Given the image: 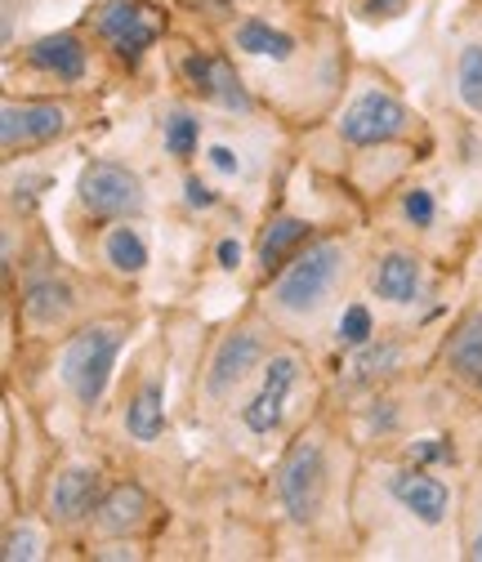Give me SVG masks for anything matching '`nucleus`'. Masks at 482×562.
Listing matches in <instances>:
<instances>
[{
	"label": "nucleus",
	"mask_w": 482,
	"mask_h": 562,
	"mask_svg": "<svg viewBox=\"0 0 482 562\" xmlns=\"http://www.w3.org/2000/svg\"><path fill=\"white\" fill-rule=\"evenodd\" d=\"M344 277H349V246H344V237H317L287 268L272 272L268 304L287 322H313L330 304Z\"/></svg>",
	"instance_id": "nucleus-1"
},
{
	"label": "nucleus",
	"mask_w": 482,
	"mask_h": 562,
	"mask_svg": "<svg viewBox=\"0 0 482 562\" xmlns=\"http://www.w3.org/2000/svg\"><path fill=\"white\" fill-rule=\"evenodd\" d=\"M125 344V322H90L77 335H67L63 353H58V380L72 393L77 406H99V397L108 393L116 353Z\"/></svg>",
	"instance_id": "nucleus-2"
},
{
	"label": "nucleus",
	"mask_w": 482,
	"mask_h": 562,
	"mask_svg": "<svg viewBox=\"0 0 482 562\" xmlns=\"http://www.w3.org/2000/svg\"><path fill=\"white\" fill-rule=\"evenodd\" d=\"M330 496V460L317 434H300L278 464V501L295 527H313Z\"/></svg>",
	"instance_id": "nucleus-3"
},
{
	"label": "nucleus",
	"mask_w": 482,
	"mask_h": 562,
	"mask_svg": "<svg viewBox=\"0 0 482 562\" xmlns=\"http://www.w3.org/2000/svg\"><path fill=\"white\" fill-rule=\"evenodd\" d=\"M416 130H421V116L389 90H362L335 121V134L354 148H389L411 138Z\"/></svg>",
	"instance_id": "nucleus-4"
},
{
	"label": "nucleus",
	"mask_w": 482,
	"mask_h": 562,
	"mask_svg": "<svg viewBox=\"0 0 482 562\" xmlns=\"http://www.w3.org/2000/svg\"><path fill=\"white\" fill-rule=\"evenodd\" d=\"M72 130H77V108L67 99H23V103L5 99V112H0V144H5L10 161L58 144Z\"/></svg>",
	"instance_id": "nucleus-5"
},
{
	"label": "nucleus",
	"mask_w": 482,
	"mask_h": 562,
	"mask_svg": "<svg viewBox=\"0 0 482 562\" xmlns=\"http://www.w3.org/2000/svg\"><path fill=\"white\" fill-rule=\"evenodd\" d=\"M77 205L86 210L90 220H139L144 205H148V192H144V179L134 175L130 166L121 161H90L77 179Z\"/></svg>",
	"instance_id": "nucleus-6"
},
{
	"label": "nucleus",
	"mask_w": 482,
	"mask_h": 562,
	"mask_svg": "<svg viewBox=\"0 0 482 562\" xmlns=\"http://www.w3.org/2000/svg\"><path fill=\"white\" fill-rule=\"evenodd\" d=\"M268 358H272V344H268V330H264V326H237V330H228V335L215 344L211 367H205V384H201L205 402H211V406L233 402L237 389H242Z\"/></svg>",
	"instance_id": "nucleus-7"
},
{
	"label": "nucleus",
	"mask_w": 482,
	"mask_h": 562,
	"mask_svg": "<svg viewBox=\"0 0 482 562\" xmlns=\"http://www.w3.org/2000/svg\"><path fill=\"white\" fill-rule=\"evenodd\" d=\"M125 63H139L157 36H161V14L153 5H144V0H103V5L90 10L86 19Z\"/></svg>",
	"instance_id": "nucleus-8"
},
{
	"label": "nucleus",
	"mask_w": 482,
	"mask_h": 562,
	"mask_svg": "<svg viewBox=\"0 0 482 562\" xmlns=\"http://www.w3.org/2000/svg\"><path fill=\"white\" fill-rule=\"evenodd\" d=\"M300 353H272L259 371V389L250 393V402L242 406V425L255 434V438H268L282 429V415H287V402L300 384Z\"/></svg>",
	"instance_id": "nucleus-9"
},
{
	"label": "nucleus",
	"mask_w": 482,
	"mask_h": 562,
	"mask_svg": "<svg viewBox=\"0 0 482 562\" xmlns=\"http://www.w3.org/2000/svg\"><path fill=\"white\" fill-rule=\"evenodd\" d=\"M99 501H103V473L90 464H63L45 486V518L63 531H72L90 522Z\"/></svg>",
	"instance_id": "nucleus-10"
},
{
	"label": "nucleus",
	"mask_w": 482,
	"mask_h": 562,
	"mask_svg": "<svg viewBox=\"0 0 482 562\" xmlns=\"http://www.w3.org/2000/svg\"><path fill=\"white\" fill-rule=\"evenodd\" d=\"M183 81H188V90H192L201 103H215V108H224V112H242V116L255 112V99H250L246 81L237 77V67H233L228 58L201 54V49L183 54Z\"/></svg>",
	"instance_id": "nucleus-11"
},
{
	"label": "nucleus",
	"mask_w": 482,
	"mask_h": 562,
	"mask_svg": "<svg viewBox=\"0 0 482 562\" xmlns=\"http://www.w3.org/2000/svg\"><path fill=\"white\" fill-rule=\"evenodd\" d=\"M72 308H77V281L67 277L54 259L36 263L23 281V317L41 330H58V326H67Z\"/></svg>",
	"instance_id": "nucleus-12"
},
{
	"label": "nucleus",
	"mask_w": 482,
	"mask_h": 562,
	"mask_svg": "<svg viewBox=\"0 0 482 562\" xmlns=\"http://www.w3.org/2000/svg\"><path fill=\"white\" fill-rule=\"evenodd\" d=\"M389 496L397 501L402 514H411L421 527H442L447 514H451V486L442 477H434L425 464H406V469H393L384 477Z\"/></svg>",
	"instance_id": "nucleus-13"
},
{
	"label": "nucleus",
	"mask_w": 482,
	"mask_h": 562,
	"mask_svg": "<svg viewBox=\"0 0 482 562\" xmlns=\"http://www.w3.org/2000/svg\"><path fill=\"white\" fill-rule=\"evenodd\" d=\"M27 67L54 86H81L90 77V49L77 32H49L27 45Z\"/></svg>",
	"instance_id": "nucleus-14"
},
{
	"label": "nucleus",
	"mask_w": 482,
	"mask_h": 562,
	"mask_svg": "<svg viewBox=\"0 0 482 562\" xmlns=\"http://www.w3.org/2000/svg\"><path fill=\"white\" fill-rule=\"evenodd\" d=\"M371 295L393 304V308H406V304H416L421 291H425V263L421 255H411V250H384L375 263H371Z\"/></svg>",
	"instance_id": "nucleus-15"
},
{
	"label": "nucleus",
	"mask_w": 482,
	"mask_h": 562,
	"mask_svg": "<svg viewBox=\"0 0 482 562\" xmlns=\"http://www.w3.org/2000/svg\"><path fill=\"white\" fill-rule=\"evenodd\" d=\"M153 522V501L139 482H116L112 491H103V501L90 514V527H99L103 536H139Z\"/></svg>",
	"instance_id": "nucleus-16"
},
{
	"label": "nucleus",
	"mask_w": 482,
	"mask_h": 562,
	"mask_svg": "<svg viewBox=\"0 0 482 562\" xmlns=\"http://www.w3.org/2000/svg\"><path fill=\"white\" fill-rule=\"evenodd\" d=\"M442 367H447V375L460 389H469L473 397H482V308H469L451 326V335L442 344Z\"/></svg>",
	"instance_id": "nucleus-17"
},
{
	"label": "nucleus",
	"mask_w": 482,
	"mask_h": 562,
	"mask_svg": "<svg viewBox=\"0 0 482 562\" xmlns=\"http://www.w3.org/2000/svg\"><path fill=\"white\" fill-rule=\"evenodd\" d=\"M99 259H103V268H112L116 277H144L153 250H148V237H144L139 224L112 220V224L99 233Z\"/></svg>",
	"instance_id": "nucleus-18"
},
{
	"label": "nucleus",
	"mask_w": 482,
	"mask_h": 562,
	"mask_svg": "<svg viewBox=\"0 0 482 562\" xmlns=\"http://www.w3.org/2000/svg\"><path fill=\"white\" fill-rule=\"evenodd\" d=\"M233 49L246 58H268V63H291L300 41L291 32H282L278 23H268L264 14H246L242 23H233Z\"/></svg>",
	"instance_id": "nucleus-19"
},
{
	"label": "nucleus",
	"mask_w": 482,
	"mask_h": 562,
	"mask_svg": "<svg viewBox=\"0 0 482 562\" xmlns=\"http://www.w3.org/2000/svg\"><path fill=\"white\" fill-rule=\"evenodd\" d=\"M121 419H125V434L134 442H157L166 434V384H161V375L144 380L125 397V415Z\"/></svg>",
	"instance_id": "nucleus-20"
},
{
	"label": "nucleus",
	"mask_w": 482,
	"mask_h": 562,
	"mask_svg": "<svg viewBox=\"0 0 482 562\" xmlns=\"http://www.w3.org/2000/svg\"><path fill=\"white\" fill-rule=\"evenodd\" d=\"M313 241V224L295 220V215H278L264 233H259V268L272 277L278 268H287L304 246Z\"/></svg>",
	"instance_id": "nucleus-21"
},
{
	"label": "nucleus",
	"mask_w": 482,
	"mask_h": 562,
	"mask_svg": "<svg viewBox=\"0 0 482 562\" xmlns=\"http://www.w3.org/2000/svg\"><path fill=\"white\" fill-rule=\"evenodd\" d=\"M161 144H166V157L175 161H192L197 148H201V116L192 108H166L161 112Z\"/></svg>",
	"instance_id": "nucleus-22"
},
{
	"label": "nucleus",
	"mask_w": 482,
	"mask_h": 562,
	"mask_svg": "<svg viewBox=\"0 0 482 562\" xmlns=\"http://www.w3.org/2000/svg\"><path fill=\"white\" fill-rule=\"evenodd\" d=\"M402 362V348L393 339H371L362 348H354V362H349V380L354 384H375L380 375H389Z\"/></svg>",
	"instance_id": "nucleus-23"
},
{
	"label": "nucleus",
	"mask_w": 482,
	"mask_h": 562,
	"mask_svg": "<svg viewBox=\"0 0 482 562\" xmlns=\"http://www.w3.org/2000/svg\"><path fill=\"white\" fill-rule=\"evenodd\" d=\"M456 94L469 112L482 116V45L478 41L460 45V54H456Z\"/></svg>",
	"instance_id": "nucleus-24"
},
{
	"label": "nucleus",
	"mask_w": 482,
	"mask_h": 562,
	"mask_svg": "<svg viewBox=\"0 0 482 562\" xmlns=\"http://www.w3.org/2000/svg\"><path fill=\"white\" fill-rule=\"evenodd\" d=\"M380 330H375V313H371V304H362V300H354V304H344V313H339V322H335V344L339 348H362V344H371Z\"/></svg>",
	"instance_id": "nucleus-25"
},
{
	"label": "nucleus",
	"mask_w": 482,
	"mask_h": 562,
	"mask_svg": "<svg viewBox=\"0 0 482 562\" xmlns=\"http://www.w3.org/2000/svg\"><path fill=\"white\" fill-rule=\"evenodd\" d=\"M402 220H406V228L429 233L438 224V196L429 188H406L402 192Z\"/></svg>",
	"instance_id": "nucleus-26"
},
{
	"label": "nucleus",
	"mask_w": 482,
	"mask_h": 562,
	"mask_svg": "<svg viewBox=\"0 0 482 562\" xmlns=\"http://www.w3.org/2000/svg\"><path fill=\"white\" fill-rule=\"evenodd\" d=\"M447 460H456V447L447 442V438H416L406 447V464H447Z\"/></svg>",
	"instance_id": "nucleus-27"
},
{
	"label": "nucleus",
	"mask_w": 482,
	"mask_h": 562,
	"mask_svg": "<svg viewBox=\"0 0 482 562\" xmlns=\"http://www.w3.org/2000/svg\"><path fill=\"white\" fill-rule=\"evenodd\" d=\"M406 5H411V0H358V14L367 23H393V19L406 14Z\"/></svg>",
	"instance_id": "nucleus-28"
},
{
	"label": "nucleus",
	"mask_w": 482,
	"mask_h": 562,
	"mask_svg": "<svg viewBox=\"0 0 482 562\" xmlns=\"http://www.w3.org/2000/svg\"><path fill=\"white\" fill-rule=\"evenodd\" d=\"M36 553H41L36 531H32V527H10V536H5V558L19 562V558H36Z\"/></svg>",
	"instance_id": "nucleus-29"
},
{
	"label": "nucleus",
	"mask_w": 482,
	"mask_h": 562,
	"mask_svg": "<svg viewBox=\"0 0 482 562\" xmlns=\"http://www.w3.org/2000/svg\"><path fill=\"white\" fill-rule=\"evenodd\" d=\"M183 192H188V205H192V210H215V205H220V192L205 183V179H197V175H188Z\"/></svg>",
	"instance_id": "nucleus-30"
},
{
	"label": "nucleus",
	"mask_w": 482,
	"mask_h": 562,
	"mask_svg": "<svg viewBox=\"0 0 482 562\" xmlns=\"http://www.w3.org/2000/svg\"><path fill=\"white\" fill-rule=\"evenodd\" d=\"M205 161H211V166H215L220 175H237V170H242V161H237V153H233V148H220V144H215L211 153H205Z\"/></svg>",
	"instance_id": "nucleus-31"
},
{
	"label": "nucleus",
	"mask_w": 482,
	"mask_h": 562,
	"mask_svg": "<svg viewBox=\"0 0 482 562\" xmlns=\"http://www.w3.org/2000/svg\"><path fill=\"white\" fill-rule=\"evenodd\" d=\"M237 263H242V246L228 237V241H220V268L224 272H237Z\"/></svg>",
	"instance_id": "nucleus-32"
},
{
	"label": "nucleus",
	"mask_w": 482,
	"mask_h": 562,
	"mask_svg": "<svg viewBox=\"0 0 482 562\" xmlns=\"http://www.w3.org/2000/svg\"><path fill=\"white\" fill-rule=\"evenodd\" d=\"M473 562H482V509H478V522H473V536H469V549H464Z\"/></svg>",
	"instance_id": "nucleus-33"
},
{
	"label": "nucleus",
	"mask_w": 482,
	"mask_h": 562,
	"mask_svg": "<svg viewBox=\"0 0 482 562\" xmlns=\"http://www.w3.org/2000/svg\"><path fill=\"white\" fill-rule=\"evenodd\" d=\"M99 558H134V549L130 544H103V549H94Z\"/></svg>",
	"instance_id": "nucleus-34"
}]
</instances>
